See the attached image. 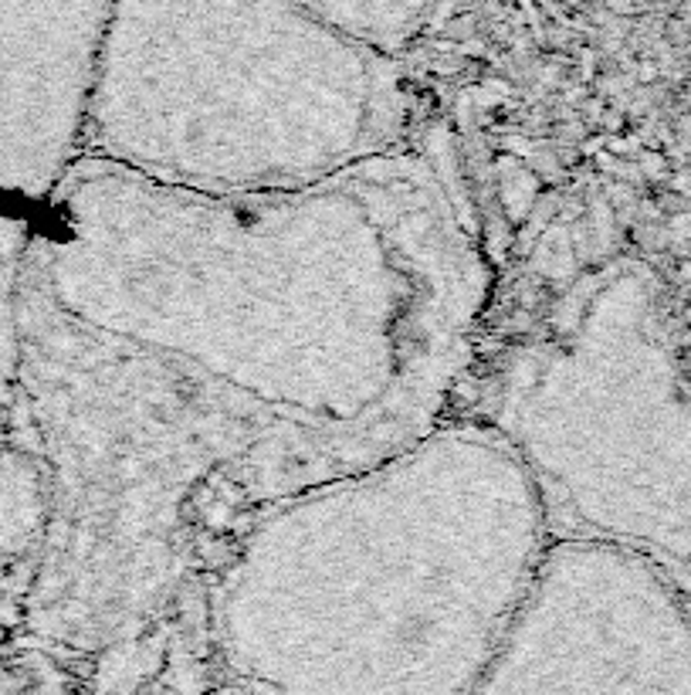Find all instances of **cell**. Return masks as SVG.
Wrapping results in <instances>:
<instances>
[{"instance_id":"7","label":"cell","mask_w":691,"mask_h":695,"mask_svg":"<svg viewBox=\"0 0 691 695\" xmlns=\"http://www.w3.org/2000/svg\"><path fill=\"white\" fill-rule=\"evenodd\" d=\"M112 0H0V204L45 207L85 150Z\"/></svg>"},{"instance_id":"5","label":"cell","mask_w":691,"mask_h":695,"mask_svg":"<svg viewBox=\"0 0 691 695\" xmlns=\"http://www.w3.org/2000/svg\"><path fill=\"white\" fill-rule=\"evenodd\" d=\"M489 424L536 482L549 536L611 540L691 584V394L644 265L556 298L498 370Z\"/></svg>"},{"instance_id":"1","label":"cell","mask_w":691,"mask_h":695,"mask_svg":"<svg viewBox=\"0 0 691 695\" xmlns=\"http://www.w3.org/2000/svg\"><path fill=\"white\" fill-rule=\"evenodd\" d=\"M18 272L244 424L282 499L438 427L489 302L464 200L401 146L257 194L78 156Z\"/></svg>"},{"instance_id":"3","label":"cell","mask_w":691,"mask_h":695,"mask_svg":"<svg viewBox=\"0 0 691 695\" xmlns=\"http://www.w3.org/2000/svg\"><path fill=\"white\" fill-rule=\"evenodd\" d=\"M14 354L45 482L31 625L52 644L102 655L180 597L213 506L254 515L282 492L244 424L146 346L58 310L21 272Z\"/></svg>"},{"instance_id":"8","label":"cell","mask_w":691,"mask_h":695,"mask_svg":"<svg viewBox=\"0 0 691 695\" xmlns=\"http://www.w3.org/2000/svg\"><path fill=\"white\" fill-rule=\"evenodd\" d=\"M295 4L336 31L397 58L435 14L438 0H295Z\"/></svg>"},{"instance_id":"6","label":"cell","mask_w":691,"mask_h":695,"mask_svg":"<svg viewBox=\"0 0 691 695\" xmlns=\"http://www.w3.org/2000/svg\"><path fill=\"white\" fill-rule=\"evenodd\" d=\"M479 692H691V618L644 553L549 536Z\"/></svg>"},{"instance_id":"2","label":"cell","mask_w":691,"mask_h":695,"mask_svg":"<svg viewBox=\"0 0 691 695\" xmlns=\"http://www.w3.org/2000/svg\"><path fill=\"white\" fill-rule=\"evenodd\" d=\"M546 540L492 424L430 427L251 515L210 580V651L238 688L479 692Z\"/></svg>"},{"instance_id":"9","label":"cell","mask_w":691,"mask_h":695,"mask_svg":"<svg viewBox=\"0 0 691 695\" xmlns=\"http://www.w3.org/2000/svg\"><path fill=\"white\" fill-rule=\"evenodd\" d=\"M14 688H24V678L0 659V692H14Z\"/></svg>"},{"instance_id":"4","label":"cell","mask_w":691,"mask_h":695,"mask_svg":"<svg viewBox=\"0 0 691 695\" xmlns=\"http://www.w3.org/2000/svg\"><path fill=\"white\" fill-rule=\"evenodd\" d=\"M394 55L295 0H112L85 150L200 194L316 184L401 146Z\"/></svg>"}]
</instances>
